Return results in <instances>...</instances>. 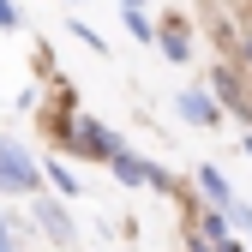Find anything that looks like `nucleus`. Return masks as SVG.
<instances>
[{
	"label": "nucleus",
	"instance_id": "nucleus-1",
	"mask_svg": "<svg viewBox=\"0 0 252 252\" xmlns=\"http://www.w3.org/2000/svg\"><path fill=\"white\" fill-rule=\"evenodd\" d=\"M0 192H42V162L18 138H0Z\"/></svg>",
	"mask_w": 252,
	"mask_h": 252
},
{
	"label": "nucleus",
	"instance_id": "nucleus-2",
	"mask_svg": "<svg viewBox=\"0 0 252 252\" xmlns=\"http://www.w3.org/2000/svg\"><path fill=\"white\" fill-rule=\"evenodd\" d=\"M108 168H114V180H120V186H150V192H174V174H168V168H156V162H144V156H138V150H126V144L108 156Z\"/></svg>",
	"mask_w": 252,
	"mask_h": 252
},
{
	"label": "nucleus",
	"instance_id": "nucleus-3",
	"mask_svg": "<svg viewBox=\"0 0 252 252\" xmlns=\"http://www.w3.org/2000/svg\"><path fill=\"white\" fill-rule=\"evenodd\" d=\"M66 144H72L78 156H96V162H108V156L120 150V138L108 132L102 120H90V114H72V120H66Z\"/></svg>",
	"mask_w": 252,
	"mask_h": 252
},
{
	"label": "nucleus",
	"instance_id": "nucleus-4",
	"mask_svg": "<svg viewBox=\"0 0 252 252\" xmlns=\"http://www.w3.org/2000/svg\"><path fill=\"white\" fill-rule=\"evenodd\" d=\"M30 216H36V222L48 228V240H60V246H66V240H78V228H72V216L60 210L54 198H42V192H30Z\"/></svg>",
	"mask_w": 252,
	"mask_h": 252
},
{
	"label": "nucleus",
	"instance_id": "nucleus-5",
	"mask_svg": "<svg viewBox=\"0 0 252 252\" xmlns=\"http://www.w3.org/2000/svg\"><path fill=\"white\" fill-rule=\"evenodd\" d=\"M174 114H180L186 126H216V120H222V108H216V96H210V90H180Z\"/></svg>",
	"mask_w": 252,
	"mask_h": 252
},
{
	"label": "nucleus",
	"instance_id": "nucleus-6",
	"mask_svg": "<svg viewBox=\"0 0 252 252\" xmlns=\"http://www.w3.org/2000/svg\"><path fill=\"white\" fill-rule=\"evenodd\" d=\"M156 48H162L168 60H192V36H186V24H156Z\"/></svg>",
	"mask_w": 252,
	"mask_h": 252
},
{
	"label": "nucleus",
	"instance_id": "nucleus-7",
	"mask_svg": "<svg viewBox=\"0 0 252 252\" xmlns=\"http://www.w3.org/2000/svg\"><path fill=\"white\" fill-rule=\"evenodd\" d=\"M198 186H204V198H210L216 210H228V204H234V186H228L222 168H210V162H204V168H198Z\"/></svg>",
	"mask_w": 252,
	"mask_h": 252
},
{
	"label": "nucleus",
	"instance_id": "nucleus-8",
	"mask_svg": "<svg viewBox=\"0 0 252 252\" xmlns=\"http://www.w3.org/2000/svg\"><path fill=\"white\" fill-rule=\"evenodd\" d=\"M42 180L54 186V192H60V198H78V174H72L66 162H60V156H54V162H42Z\"/></svg>",
	"mask_w": 252,
	"mask_h": 252
},
{
	"label": "nucleus",
	"instance_id": "nucleus-9",
	"mask_svg": "<svg viewBox=\"0 0 252 252\" xmlns=\"http://www.w3.org/2000/svg\"><path fill=\"white\" fill-rule=\"evenodd\" d=\"M72 36H78V42H84V48H96V54H108V42H102V36H96V30H84V24H72Z\"/></svg>",
	"mask_w": 252,
	"mask_h": 252
},
{
	"label": "nucleus",
	"instance_id": "nucleus-10",
	"mask_svg": "<svg viewBox=\"0 0 252 252\" xmlns=\"http://www.w3.org/2000/svg\"><path fill=\"white\" fill-rule=\"evenodd\" d=\"M228 216H234V222H240V228H246V240H252V210H246V204H240V198H234V204H228Z\"/></svg>",
	"mask_w": 252,
	"mask_h": 252
},
{
	"label": "nucleus",
	"instance_id": "nucleus-11",
	"mask_svg": "<svg viewBox=\"0 0 252 252\" xmlns=\"http://www.w3.org/2000/svg\"><path fill=\"white\" fill-rule=\"evenodd\" d=\"M0 30H18V6L12 0H0Z\"/></svg>",
	"mask_w": 252,
	"mask_h": 252
},
{
	"label": "nucleus",
	"instance_id": "nucleus-12",
	"mask_svg": "<svg viewBox=\"0 0 252 252\" xmlns=\"http://www.w3.org/2000/svg\"><path fill=\"white\" fill-rule=\"evenodd\" d=\"M0 252H12V222L0 216Z\"/></svg>",
	"mask_w": 252,
	"mask_h": 252
},
{
	"label": "nucleus",
	"instance_id": "nucleus-13",
	"mask_svg": "<svg viewBox=\"0 0 252 252\" xmlns=\"http://www.w3.org/2000/svg\"><path fill=\"white\" fill-rule=\"evenodd\" d=\"M240 54H246V66H252V24H246V48H240Z\"/></svg>",
	"mask_w": 252,
	"mask_h": 252
},
{
	"label": "nucleus",
	"instance_id": "nucleus-14",
	"mask_svg": "<svg viewBox=\"0 0 252 252\" xmlns=\"http://www.w3.org/2000/svg\"><path fill=\"white\" fill-rule=\"evenodd\" d=\"M216 252H240V240H222V246H216Z\"/></svg>",
	"mask_w": 252,
	"mask_h": 252
},
{
	"label": "nucleus",
	"instance_id": "nucleus-15",
	"mask_svg": "<svg viewBox=\"0 0 252 252\" xmlns=\"http://www.w3.org/2000/svg\"><path fill=\"white\" fill-rule=\"evenodd\" d=\"M240 144H246V156H252V132H246V138H240Z\"/></svg>",
	"mask_w": 252,
	"mask_h": 252
},
{
	"label": "nucleus",
	"instance_id": "nucleus-16",
	"mask_svg": "<svg viewBox=\"0 0 252 252\" xmlns=\"http://www.w3.org/2000/svg\"><path fill=\"white\" fill-rule=\"evenodd\" d=\"M120 6H144V0H120Z\"/></svg>",
	"mask_w": 252,
	"mask_h": 252
},
{
	"label": "nucleus",
	"instance_id": "nucleus-17",
	"mask_svg": "<svg viewBox=\"0 0 252 252\" xmlns=\"http://www.w3.org/2000/svg\"><path fill=\"white\" fill-rule=\"evenodd\" d=\"M246 114H252V102H246Z\"/></svg>",
	"mask_w": 252,
	"mask_h": 252
}]
</instances>
